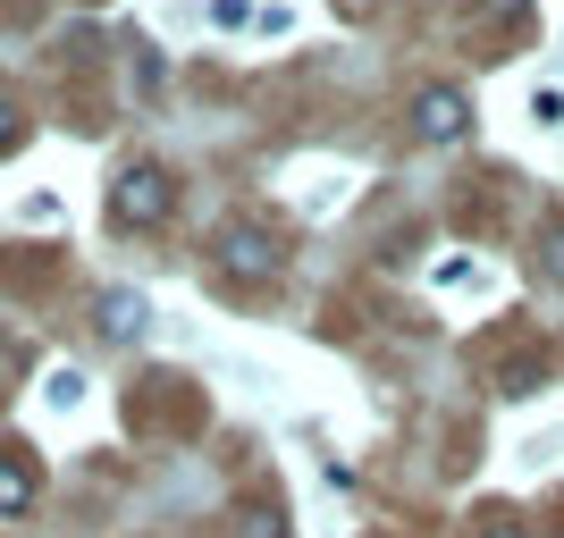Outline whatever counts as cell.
I'll return each instance as SVG.
<instances>
[{
  "instance_id": "6da1fadb",
  "label": "cell",
  "mask_w": 564,
  "mask_h": 538,
  "mask_svg": "<svg viewBox=\"0 0 564 538\" xmlns=\"http://www.w3.org/2000/svg\"><path fill=\"white\" fill-rule=\"evenodd\" d=\"M212 261L228 270V278L261 286V278H279V270H286V244L270 228H253V219H228V228L212 235Z\"/></svg>"
},
{
  "instance_id": "7a4b0ae2",
  "label": "cell",
  "mask_w": 564,
  "mask_h": 538,
  "mask_svg": "<svg viewBox=\"0 0 564 538\" xmlns=\"http://www.w3.org/2000/svg\"><path fill=\"white\" fill-rule=\"evenodd\" d=\"M169 202H177V186H169V168H152V161H135L110 186V219H118V228H161Z\"/></svg>"
},
{
  "instance_id": "3957f363",
  "label": "cell",
  "mask_w": 564,
  "mask_h": 538,
  "mask_svg": "<svg viewBox=\"0 0 564 538\" xmlns=\"http://www.w3.org/2000/svg\"><path fill=\"white\" fill-rule=\"evenodd\" d=\"M413 127H422L430 143H464V127H471V101L455 94V85H430V94L413 101Z\"/></svg>"
},
{
  "instance_id": "277c9868",
  "label": "cell",
  "mask_w": 564,
  "mask_h": 538,
  "mask_svg": "<svg viewBox=\"0 0 564 538\" xmlns=\"http://www.w3.org/2000/svg\"><path fill=\"white\" fill-rule=\"evenodd\" d=\"M34 488H43V480H34V463H25V446H0V514H25Z\"/></svg>"
},
{
  "instance_id": "5b68a950",
  "label": "cell",
  "mask_w": 564,
  "mask_h": 538,
  "mask_svg": "<svg viewBox=\"0 0 564 538\" xmlns=\"http://www.w3.org/2000/svg\"><path fill=\"white\" fill-rule=\"evenodd\" d=\"M101 337H118V345H127V337H143V295H127V286H118V295H101Z\"/></svg>"
},
{
  "instance_id": "8992f818",
  "label": "cell",
  "mask_w": 564,
  "mask_h": 538,
  "mask_svg": "<svg viewBox=\"0 0 564 538\" xmlns=\"http://www.w3.org/2000/svg\"><path fill=\"white\" fill-rule=\"evenodd\" d=\"M236 538H295V530H286V514H270V505H245V514H236Z\"/></svg>"
},
{
  "instance_id": "52a82bcc",
  "label": "cell",
  "mask_w": 564,
  "mask_h": 538,
  "mask_svg": "<svg viewBox=\"0 0 564 538\" xmlns=\"http://www.w3.org/2000/svg\"><path fill=\"white\" fill-rule=\"evenodd\" d=\"M547 278H564V219L547 228Z\"/></svg>"
},
{
  "instance_id": "ba28073f",
  "label": "cell",
  "mask_w": 564,
  "mask_h": 538,
  "mask_svg": "<svg viewBox=\"0 0 564 538\" xmlns=\"http://www.w3.org/2000/svg\"><path fill=\"white\" fill-rule=\"evenodd\" d=\"M480 538H522V521L514 514H489V521H480Z\"/></svg>"
},
{
  "instance_id": "9c48e42d",
  "label": "cell",
  "mask_w": 564,
  "mask_h": 538,
  "mask_svg": "<svg viewBox=\"0 0 564 538\" xmlns=\"http://www.w3.org/2000/svg\"><path fill=\"white\" fill-rule=\"evenodd\" d=\"M18 135H25V127H18V110L0 101V152H18Z\"/></svg>"
},
{
  "instance_id": "30bf717a",
  "label": "cell",
  "mask_w": 564,
  "mask_h": 538,
  "mask_svg": "<svg viewBox=\"0 0 564 538\" xmlns=\"http://www.w3.org/2000/svg\"><path fill=\"white\" fill-rule=\"evenodd\" d=\"M489 9H497V18H506V25H522V0H489Z\"/></svg>"
}]
</instances>
